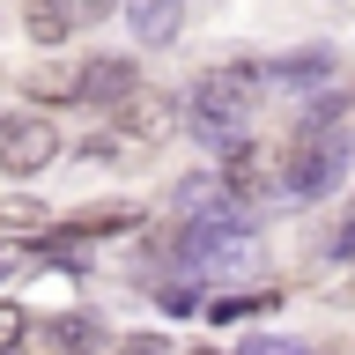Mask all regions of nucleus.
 <instances>
[{
    "label": "nucleus",
    "instance_id": "14",
    "mask_svg": "<svg viewBox=\"0 0 355 355\" xmlns=\"http://www.w3.org/2000/svg\"><path fill=\"white\" fill-rule=\"evenodd\" d=\"M22 333H30V311L0 296V355H8V348H22Z\"/></svg>",
    "mask_w": 355,
    "mask_h": 355
},
{
    "label": "nucleus",
    "instance_id": "3",
    "mask_svg": "<svg viewBox=\"0 0 355 355\" xmlns=\"http://www.w3.org/2000/svg\"><path fill=\"white\" fill-rule=\"evenodd\" d=\"M60 155V126L37 111H0V178H37Z\"/></svg>",
    "mask_w": 355,
    "mask_h": 355
},
{
    "label": "nucleus",
    "instance_id": "17",
    "mask_svg": "<svg viewBox=\"0 0 355 355\" xmlns=\"http://www.w3.org/2000/svg\"><path fill=\"white\" fill-rule=\"evenodd\" d=\"M340 252H348V259H355V222H348V237H340Z\"/></svg>",
    "mask_w": 355,
    "mask_h": 355
},
{
    "label": "nucleus",
    "instance_id": "7",
    "mask_svg": "<svg viewBox=\"0 0 355 355\" xmlns=\"http://www.w3.org/2000/svg\"><path fill=\"white\" fill-rule=\"evenodd\" d=\"M22 96L30 104H82V60H37V67H22Z\"/></svg>",
    "mask_w": 355,
    "mask_h": 355
},
{
    "label": "nucleus",
    "instance_id": "12",
    "mask_svg": "<svg viewBox=\"0 0 355 355\" xmlns=\"http://www.w3.org/2000/svg\"><path fill=\"white\" fill-rule=\"evenodd\" d=\"M326 74H333L326 52H288V60L274 67V82H282V89H311V82H326Z\"/></svg>",
    "mask_w": 355,
    "mask_h": 355
},
{
    "label": "nucleus",
    "instance_id": "11",
    "mask_svg": "<svg viewBox=\"0 0 355 355\" xmlns=\"http://www.w3.org/2000/svg\"><path fill=\"white\" fill-rule=\"evenodd\" d=\"M22 30L37 44H67L74 37V15H67V0H22Z\"/></svg>",
    "mask_w": 355,
    "mask_h": 355
},
{
    "label": "nucleus",
    "instance_id": "1",
    "mask_svg": "<svg viewBox=\"0 0 355 355\" xmlns=\"http://www.w3.org/2000/svg\"><path fill=\"white\" fill-rule=\"evenodd\" d=\"M259 89H266V74H259V67H244V60H237V67H207V74L193 82V104H185V111H193V133L237 155L244 141H252Z\"/></svg>",
    "mask_w": 355,
    "mask_h": 355
},
{
    "label": "nucleus",
    "instance_id": "4",
    "mask_svg": "<svg viewBox=\"0 0 355 355\" xmlns=\"http://www.w3.org/2000/svg\"><path fill=\"white\" fill-rule=\"evenodd\" d=\"M111 126H119V141H133V148H155V141L178 133V96H163V89H133L126 104L111 111Z\"/></svg>",
    "mask_w": 355,
    "mask_h": 355
},
{
    "label": "nucleus",
    "instance_id": "5",
    "mask_svg": "<svg viewBox=\"0 0 355 355\" xmlns=\"http://www.w3.org/2000/svg\"><path fill=\"white\" fill-rule=\"evenodd\" d=\"M22 355H111V340L89 318H67V311H52V318H30V333H22Z\"/></svg>",
    "mask_w": 355,
    "mask_h": 355
},
{
    "label": "nucleus",
    "instance_id": "2",
    "mask_svg": "<svg viewBox=\"0 0 355 355\" xmlns=\"http://www.w3.org/2000/svg\"><path fill=\"white\" fill-rule=\"evenodd\" d=\"M348 148H355V126L340 111H311L304 126L288 133V155H282V193L296 200H326L340 178H348Z\"/></svg>",
    "mask_w": 355,
    "mask_h": 355
},
{
    "label": "nucleus",
    "instance_id": "16",
    "mask_svg": "<svg viewBox=\"0 0 355 355\" xmlns=\"http://www.w3.org/2000/svg\"><path fill=\"white\" fill-rule=\"evenodd\" d=\"M237 355H311V348H304V340H244Z\"/></svg>",
    "mask_w": 355,
    "mask_h": 355
},
{
    "label": "nucleus",
    "instance_id": "10",
    "mask_svg": "<svg viewBox=\"0 0 355 355\" xmlns=\"http://www.w3.org/2000/svg\"><path fill=\"white\" fill-rule=\"evenodd\" d=\"M222 193H230V207H237V200H266V155L252 148V141L230 155V171H222Z\"/></svg>",
    "mask_w": 355,
    "mask_h": 355
},
{
    "label": "nucleus",
    "instance_id": "13",
    "mask_svg": "<svg viewBox=\"0 0 355 355\" xmlns=\"http://www.w3.org/2000/svg\"><path fill=\"white\" fill-rule=\"evenodd\" d=\"M0 230H52V215H44L30 193H8L0 200Z\"/></svg>",
    "mask_w": 355,
    "mask_h": 355
},
{
    "label": "nucleus",
    "instance_id": "9",
    "mask_svg": "<svg viewBox=\"0 0 355 355\" xmlns=\"http://www.w3.org/2000/svg\"><path fill=\"white\" fill-rule=\"evenodd\" d=\"M178 8L185 0H126V30L141 44H171L178 37Z\"/></svg>",
    "mask_w": 355,
    "mask_h": 355
},
{
    "label": "nucleus",
    "instance_id": "15",
    "mask_svg": "<svg viewBox=\"0 0 355 355\" xmlns=\"http://www.w3.org/2000/svg\"><path fill=\"white\" fill-rule=\"evenodd\" d=\"M119 0H67V15H74V30H89V22H104Z\"/></svg>",
    "mask_w": 355,
    "mask_h": 355
},
{
    "label": "nucleus",
    "instance_id": "8",
    "mask_svg": "<svg viewBox=\"0 0 355 355\" xmlns=\"http://www.w3.org/2000/svg\"><path fill=\"white\" fill-rule=\"evenodd\" d=\"M126 230H141V207H133V200H104V207H74V215L60 222V237H126Z\"/></svg>",
    "mask_w": 355,
    "mask_h": 355
},
{
    "label": "nucleus",
    "instance_id": "6",
    "mask_svg": "<svg viewBox=\"0 0 355 355\" xmlns=\"http://www.w3.org/2000/svg\"><path fill=\"white\" fill-rule=\"evenodd\" d=\"M133 89H141V60H126V52H89L82 60V104L119 111Z\"/></svg>",
    "mask_w": 355,
    "mask_h": 355
}]
</instances>
